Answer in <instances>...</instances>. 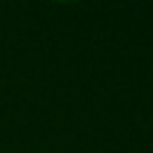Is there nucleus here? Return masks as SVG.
<instances>
[]
</instances>
